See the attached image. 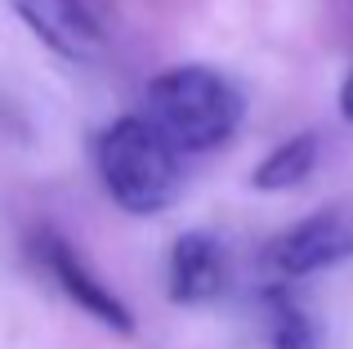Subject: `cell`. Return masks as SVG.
Returning a JSON list of instances; mask_svg holds the SVG:
<instances>
[{"mask_svg":"<svg viewBox=\"0 0 353 349\" xmlns=\"http://www.w3.org/2000/svg\"><path fill=\"white\" fill-rule=\"evenodd\" d=\"M148 121L179 152H215L237 134L246 99L224 72L206 63H179L148 81Z\"/></svg>","mask_w":353,"mask_h":349,"instance_id":"cell-1","label":"cell"},{"mask_svg":"<svg viewBox=\"0 0 353 349\" xmlns=\"http://www.w3.org/2000/svg\"><path fill=\"white\" fill-rule=\"evenodd\" d=\"M94 166L125 215H161L183 183L179 148L148 117H117L94 139Z\"/></svg>","mask_w":353,"mask_h":349,"instance_id":"cell-2","label":"cell"},{"mask_svg":"<svg viewBox=\"0 0 353 349\" xmlns=\"http://www.w3.org/2000/svg\"><path fill=\"white\" fill-rule=\"evenodd\" d=\"M345 260H353V215L336 206L295 219L264 246V269L277 273L282 282L309 278V273H322Z\"/></svg>","mask_w":353,"mask_h":349,"instance_id":"cell-3","label":"cell"},{"mask_svg":"<svg viewBox=\"0 0 353 349\" xmlns=\"http://www.w3.org/2000/svg\"><path fill=\"white\" fill-rule=\"evenodd\" d=\"M36 255H41L45 273L54 278V287H59L77 309H85V314L94 318V323H103L108 332L134 336V314L125 309V300H121L112 287H103V278L90 269L85 255H81L77 246L68 242V237L41 233V242H36Z\"/></svg>","mask_w":353,"mask_h":349,"instance_id":"cell-4","label":"cell"},{"mask_svg":"<svg viewBox=\"0 0 353 349\" xmlns=\"http://www.w3.org/2000/svg\"><path fill=\"white\" fill-rule=\"evenodd\" d=\"M9 5H14V14L27 23V32L36 41L72 63L99 59L108 45L103 27H99L94 9L85 0H9Z\"/></svg>","mask_w":353,"mask_h":349,"instance_id":"cell-5","label":"cell"},{"mask_svg":"<svg viewBox=\"0 0 353 349\" xmlns=\"http://www.w3.org/2000/svg\"><path fill=\"white\" fill-rule=\"evenodd\" d=\"M224 282H228V255L219 246V237L192 228L170 246L165 291H170L174 305H206L224 291Z\"/></svg>","mask_w":353,"mask_h":349,"instance_id":"cell-6","label":"cell"},{"mask_svg":"<svg viewBox=\"0 0 353 349\" xmlns=\"http://www.w3.org/2000/svg\"><path fill=\"white\" fill-rule=\"evenodd\" d=\"M318 148H322V143H318V134H313V130L291 134V139L277 143V148L255 166L250 183H255L259 192H286V188H300V183L309 179L313 170H318Z\"/></svg>","mask_w":353,"mask_h":349,"instance_id":"cell-7","label":"cell"},{"mask_svg":"<svg viewBox=\"0 0 353 349\" xmlns=\"http://www.w3.org/2000/svg\"><path fill=\"white\" fill-rule=\"evenodd\" d=\"M264 323L273 349H322V327L286 287L264 291Z\"/></svg>","mask_w":353,"mask_h":349,"instance_id":"cell-8","label":"cell"},{"mask_svg":"<svg viewBox=\"0 0 353 349\" xmlns=\"http://www.w3.org/2000/svg\"><path fill=\"white\" fill-rule=\"evenodd\" d=\"M340 117H345V121L353 126V72L345 81H340Z\"/></svg>","mask_w":353,"mask_h":349,"instance_id":"cell-9","label":"cell"}]
</instances>
